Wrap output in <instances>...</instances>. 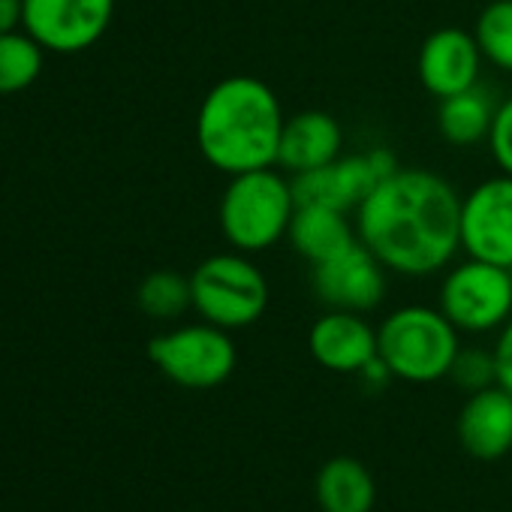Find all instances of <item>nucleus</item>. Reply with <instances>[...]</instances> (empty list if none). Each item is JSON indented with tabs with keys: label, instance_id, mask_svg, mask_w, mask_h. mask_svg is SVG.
Masks as SVG:
<instances>
[{
	"label": "nucleus",
	"instance_id": "nucleus-17",
	"mask_svg": "<svg viewBox=\"0 0 512 512\" xmlns=\"http://www.w3.org/2000/svg\"><path fill=\"white\" fill-rule=\"evenodd\" d=\"M314 497L323 512H371L377 503V482L359 458L338 455L320 467Z\"/></svg>",
	"mask_w": 512,
	"mask_h": 512
},
{
	"label": "nucleus",
	"instance_id": "nucleus-13",
	"mask_svg": "<svg viewBox=\"0 0 512 512\" xmlns=\"http://www.w3.org/2000/svg\"><path fill=\"white\" fill-rule=\"evenodd\" d=\"M308 350L317 365L332 374H359L377 359V329L365 314L326 311L308 332Z\"/></svg>",
	"mask_w": 512,
	"mask_h": 512
},
{
	"label": "nucleus",
	"instance_id": "nucleus-23",
	"mask_svg": "<svg viewBox=\"0 0 512 512\" xmlns=\"http://www.w3.org/2000/svg\"><path fill=\"white\" fill-rule=\"evenodd\" d=\"M488 148L503 175H512V97L497 103L491 130H488Z\"/></svg>",
	"mask_w": 512,
	"mask_h": 512
},
{
	"label": "nucleus",
	"instance_id": "nucleus-25",
	"mask_svg": "<svg viewBox=\"0 0 512 512\" xmlns=\"http://www.w3.org/2000/svg\"><path fill=\"white\" fill-rule=\"evenodd\" d=\"M25 25V0H0V34Z\"/></svg>",
	"mask_w": 512,
	"mask_h": 512
},
{
	"label": "nucleus",
	"instance_id": "nucleus-6",
	"mask_svg": "<svg viewBox=\"0 0 512 512\" xmlns=\"http://www.w3.org/2000/svg\"><path fill=\"white\" fill-rule=\"evenodd\" d=\"M148 359L175 386L202 392V389H217L232 377L238 350L226 329L202 320L151 338Z\"/></svg>",
	"mask_w": 512,
	"mask_h": 512
},
{
	"label": "nucleus",
	"instance_id": "nucleus-8",
	"mask_svg": "<svg viewBox=\"0 0 512 512\" xmlns=\"http://www.w3.org/2000/svg\"><path fill=\"white\" fill-rule=\"evenodd\" d=\"M398 160L389 148H371L365 154H341L338 160L293 175V193L299 205H326L338 211H356L365 196L392 172H398Z\"/></svg>",
	"mask_w": 512,
	"mask_h": 512
},
{
	"label": "nucleus",
	"instance_id": "nucleus-18",
	"mask_svg": "<svg viewBox=\"0 0 512 512\" xmlns=\"http://www.w3.org/2000/svg\"><path fill=\"white\" fill-rule=\"evenodd\" d=\"M497 106L491 103V94L479 85L452 97H443L437 106V130L440 136L455 148H473L488 139L491 121Z\"/></svg>",
	"mask_w": 512,
	"mask_h": 512
},
{
	"label": "nucleus",
	"instance_id": "nucleus-15",
	"mask_svg": "<svg viewBox=\"0 0 512 512\" xmlns=\"http://www.w3.org/2000/svg\"><path fill=\"white\" fill-rule=\"evenodd\" d=\"M341 148H344V130L338 118L320 109H308V112L287 118L281 151H278V166L287 169L290 175L314 172L338 160Z\"/></svg>",
	"mask_w": 512,
	"mask_h": 512
},
{
	"label": "nucleus",
	"instance_id": "nucleus-20",
	"mask_svg": "<svg viewBox=\"0 0 512 512\" xmlns=\"http://www.w3.org/2000/svg\"><path fill=\"white\" fill-rule=\"evenodd\" d=\"M136 305L151 320H178L184 311L193 308L190 278L169 269L151 272L136 290Z\"/></svg>",
	"mask_w": 512,
	"mask_h": 512
},
{
	"label": "nucleus",
	"instance_id": "nucleus-10",
	"mask_svg": "<svg viewBox=\"0 0 512 512\" xmlns=\"http://www.w3.org/2000/svg\"><path fill=\"white\" fill-rule=\"evenodd\" d=\"M461 250L473 260L512 266V175L485 178L461 196Z\"/></svg>",
	"mask_w": 512,
	"mask_h": 512
},
{
	"label": "nucleus",
	"instance_id": "nucleus-14",
	"mask_svg": "<svg viewBox=\"0 0 512 512\" xmlns=\"http://www.w3.org/2000/svg\"><path fill=\"white\" fill-rule=\"evenodd\" d=\"M455 434L476 461H500L512 452V395L500 386L467 395L458 410Z\"/></svg>",
	"mask_w": 512,
	"mask_h": 512
},
{
	"label": "nucleus",
	"instance_id": "nucleus-19",
	"mask_svg": "<svg viewBox=\"0 0 512 512\" xmlns=\"http://www.w3.org/2000/svg\"><path fill=\"white\" fill-rule=\"evenodd\" d=\"M46 49L25 31L0 34V94H19L43 73Z\"/></svg>",
	"mask_w": 512,
	"mask_h": 512
},
{
	"label": "nucleus",
	"instance_id": "nucleus-22",
	"mask_svg": "<svg viewBox=\"0 0 512 512\" xmlns=\"http://www.w3.org/2000/svg\"><path fill=\"white\" fill-rule=\"evenodd\" d=\"M446 380H452L461 392L473 395L488 386H497V365H494V350L482 347H461Z\"/></svg>",
	"mask_w": 512,
	"mask_h": 512
},
{
	"label": "nucleus",
	"instance_id": "nucleus-11",
	"mask_svg": "<svg viewBox=\"0 0 512 512\" xmlns=\"http://www.w3.org/2000/svg\"><path fill=\"white\" fill-rule=\"evenodd\" d=\"M389 269L362 244H350L326 263L311 266V290L332 311L371 314L386 299Z\"/></svg>",
	"mask_w": 512,
	"mask_h": 512
},
{
	"label": "nucleus",
	"instance_id": "nucleus-5",
	"mask_svg": "<svg viewBox=\"0 0 512 512\" xmlns=\"http://www.w3.org/2000/svg\"><path fill=\"white\" fill-rule=\"evenodd\" d=\"M193 311L226 332L247 329L269 308V281L250 253L229 250L202 260L190 275Z\"/></svg>",
	"mask_w": 512,
	"mask_h": 512
},
{
	"label": "nucleus",
	"instance_id": "nucleus-21",
	"mask_svg": "<svg viewBox=\"0 0 512 512\" xmlns=\"http://www.w3.org/2000/svg\"><path fill=\"white\" fill-rule=\"evenodd\" d=\"M473 37L482 58L503 73H512V0H491L476 19Z\"/></svg>",
	"mask_w": 512,
	"mask_h": 512
},
{
	"label": "nucleus",
	"instance_id": "nucleus-24",
	"mask_svg": "<svg viewBox=\"0 0 512 512\" xmlns=\"http://www.w3.org/2000/svg\"><path fill=\"white\" fill-rule=\"evenodd\" d=\"M494 365H497V386L512 395V317L503 323L494 341Z\"/></svg>",
	"mask_w": 512,
	"mask_h": 512
},
{
	"label": "nucleus",
	"instance_id": "nucleus-26",
	"mask_svg": "<svg viewBox=\"0 0 512 512\" xmlns=\"http://www.w3.org/2000/svg\"><path fill=\"white\" fill-rule=\"evenodd\" d=\"M509 278H512V266H509Z\"/></svg>",
	"mask_w": 512,
	"mask_h": 512
},
{
	"label": "nucleus",
	"instance_id": "nucleus-4",
	"mask_svg": "<svg viewBox=\"0 0 512 512\" xmlns=\"http://www.w3.org/2000/svg\"><path fill=\"white\" fill-rule=\"evenodd\" d=\"M458 335L440 308L404 305L377 326V356L395 380L416 386L437 383L446 380L461 350Z\"/></svg>",
	"mask_w": 512,
	"mask_h": 512
},
{
	"label": "nucleus",
	"instance_id": "nucleus-12",
	"mask_svg": "<svg viewBox=\"0 0 512 512\" xmlns=\"http://www.w3.org/2000/svg\"><path fill=\"white\" fill-rule=\"evenodd\" d=\"M482 61L485 58L473 34L461 28H437L419 49V82L431 97L443 100L476 88Z\"/></svg>",
	"mask_w": 512,
	"mask_h": 512
},
{
	"label": "nucleus",
	"instance_id": "nucleus-7",
	"mask_svg": "<svg viewBox=\"0 0 512 512\" xmlns=\"http://www.w3.org/2000/svg\"><path fill=\"white\" fill-rule=\"evenodd\" d=\"M458 332L485 335L500 332L503 323L512 317V278L509 269L473 260L452 263L440 284V305H437Z\"/></svg>",
	"mask_w": 512,
	"mask_h": 512
},
{
	"label": "nucleus",
	"instance_id": "nucleus-2",
	"mask_svg": "<svg viewBox=\"0 0 512 512\" xmlns=\"http://www.w3.org/2000/svg\"><path fill=\"white\" fill-rule=\"evenodd\" d=\"M284 109L278 94L256 76H226L196 112V145L202 157L232 175L278 166Z\"/></svg>",
	"mask_w": 512,
	"mask_h": 512
},
{
	"label": "nucleus",
	"instance_id": "nucleus-9",
	"mask_svg": "<svg viewBox=\"0 0 512 512\" xmlns=\"http://www.w3.org/2000/svg\"><path fill=\"white\" fill-rule=\"evenodd\" d=\"M115 19V0H25V31L58 55L88 52Z\"/></svg>",
	"mask_w": 512,
	"mask_h": 512
},
{
	"label": "nucleus",
	"instance_id": "nucleus-3",
	"mask_svg": "<svg viewBox=\"0 0 512 512\" xmlns=\"http://www.w3.org/2000/svg\"><path fill=\"white\" fill-rule=\"evenodd\" d=\"M296 193L293 178L269 169H253L232 175L220 196V232L241 253H263L290 235V223L296 217Z\"/></svg>",
	"mask_w": 512,
	"mask_h": 512
},
{
	"label": "nucleus",
	"instance_id": "nucleus-16",
	"mask_svg": "<svg viewBox=\"0 0 512 512\" xmlns=\"http://www.w3.org/2000/svg\"><path fill=\"white\" fill-rule=\"evenodd\" d=\"M287 238L302 260L317 266L332 260V256H338L350 244H356L359 232L356 223H350L347 211L326 208V205H299Z\"/></svg>",
	"mask_w": 512,
	"mask_h": 512
},
{
	"label": "nucleus",
	"instance_id": "nucleus-1",
	"mask_svg": "<svg viewBox=\"0 0 512 512\" xmlns=\"http://www.w3.org/2000/svg\"><path fill=\"white\" fill-rule=\"evenodd\" d=\"M359 241L401 278H431L461 250V196L437 172L398 169L356 208Z\"/></svg>",
	"mask_w": 512,
	"mask_h": 512
}]
</instances>
